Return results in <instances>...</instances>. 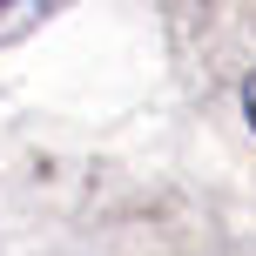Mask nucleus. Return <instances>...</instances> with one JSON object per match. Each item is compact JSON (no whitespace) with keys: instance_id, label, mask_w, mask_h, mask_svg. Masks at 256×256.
Masks as SVG:
<instances>
[{"instance_id":"1","label":"nucleus","mask_w":256,"mask_h":256,"mask_svg":"<svg viewBox=\"0 0 256 256\" xmlns=\"http://www.w3.org/2000/svg\"><path fill=\"white\" fill-rule=\"evenodd\" d=\"M34 14H40V7H0V34H20Z\"/></svg>"},{"instance_id":"2","label":"nucleus","mask_w":256,"mask_h":256,"mask_svg":"<svg viewBox=\"0 0 256 256\" xmlns=\"http://www.w3.org/2000/svg\"><path fill=\"white\" fill-rule=\"evenodd\" d=\"M243 115H250V128H256V74L243 81Z\"/></svg>"}]
</instances>
